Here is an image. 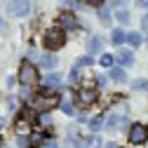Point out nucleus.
<instances>
[{"mask_svg": "<svg viewBox=\"0 0 148 148\" xmlns=\"http://www.w3.org/2000/svg\"><path fill=\"white\" fill-rule=\"evenodd\" d=\"M59 103H61L59 89H49V87H45V89H40L38 94L33 97L31 108L35 110V113H49V110H52L54 106H59Z\"/></svg>", "mask_w": 148, "mask_h": 148, "instance_id": "obj_1", "label": "nucleus"}, {"mask_svg": "<svg viewBox=\"0 0 148 148\" xmlns=\"http://www.w3.org/2000/svg\"><path fill=\"white\" fill-rule=\"evenodd\" d=\"M64 42H66V33H64L61 28H47L45 35H42V45H45V49H49V52L61 49Z\"/></svg>", "mask_w": 148, "mask_h": 148, "instance_id": "obj_2", "label": "nucleus"}, {"mask_svg": "<svg viewBox=\"0 0 148 148\" xmlns=\"http://www.w3.org/2000/svg\"><path fill=\"white\" fill-rule=\"evenodd\" d=\"M16 78H19V82L28 89V87H33L35 82H38V68H35L31 61H21V66H19V73H16Z\"/></svg>", "mask_w": 148, "mask_h": 148, "instance_id": "obj_3", "label": "nucleus"}, {"mask_svg": "<svg viewBox=\"0 0 148 148\" xmlns=\"http://www.w3.org/2000/svg\"><path fill=\"white\" fill-rule=\"evenodd\" d=\"M148 141V127L143 122H134L129 129V143L132 146H143Z\"/></svg>", "mask_w": 148, "mask_h": 148, "instance_id": "obj_4", "label": "nucleus"}, {"mask_svg": "<svg viewBox=\"0 0 148 148\" xmlns=\"http://www.w3.org/2000/svg\"><path fill=\"white\" fill-rule=\"evenodd\" d=\"M75 26H78V19H75L73 12H61L57 16V28H61L64 33L66 31H75Z\"/></svg>", "mask_w": 148, "mask_h": 148, "instance_id": "obj_5", "label": "nucleus"}, {"mask_svg": "<svg viewBox=\"0 0 148 148\" xmlns=\"http://www.w3.org/2000/svg\"><path fill=\"white\" fill-rule=\"evenodd\" d=\"M75 97H78V103L87 108V106H92V103L97 101V89L94 87H80Z\"/></svg>", "mask_w": 148, "mask_h": 148, "instance_id": "obj_6", "label": "nucleus"}, {"mask_svg": "<svg viewBox=\"0 0 148 148\" xmlns=\"http://www.w3.org/2000/svg\"><path fill=\"white\" fill-rule=\"evenodd\" d=\"M7 10H10L12 16H26L31 12V3H26V0H14V3L7 5Z\"/></svg>", "mask_w": 148, "mask_h": 148, "instance_id": "obj_7", "label": "nucleus"}, {"mask_svg": "<svg viewBox=\"0 0 148 148\" xmlns=\"http://www.w3.org/2000/svg\"><path fill=\"white\" fill-rule=\"evenodd\" d=\"M129 120H127V113H110L108 115V120H106V127L113 132V129H120V127H125Z\"/></svg>", "mask_w": 148, "mask_h": 148, "instance_id": "obj_8", "label": "nucleus"}, {"mask_svg": "<svg viewBox=\"0 0 148 148\" xmlns=\"http://www.w3.org/2000/svg\"><path fill=\"white\" fill-rule=\"evenodd\" d=\"M14 125H16V134H26L28 129H31V125H33V120H31V113H28V110H24L21 115H16Z\"/></svg>", "mask_w": 148, "mask_h": 148, "instance_id": "obj_9", "label": "nucleus"}, {"mask_svg": "<svg viewBox=\"0 0 148 148\" xmlns=\"http://www.w3.org/2000/svg\"><path fill=\"white\" fill-rule=\"evenodd\" d=\"M28 143H31V148H40V146L49 143V134H47V132H38V134H33V136L28 139Z\"/></svg>", "mask_w": 148, "mask_h": 148, "instance_id": "obj_10", "label": "nucleus"}, {"mask_svg": "<svg viewBox=\"0 0 148 148\" xmlns=\"http://www.w3.org/2000/svg\"><path fill=\"white\" fill-rule=\"evenodd\" d=\"M38 64L42 66V68H49V71H54L57 68V57H54V54H45V57H38Z\"/></svg>", "mask_w": 148, "mask_h": 148, "instance_id": "obj_11", "label": "nucleus"}, {"mask_svg": "<svg viewBox=\"0 0 148 148\" xmlns=\"http://www.w3.org/2000/svg\"><path fill=\"white\" fill-rule=\"evenodd\" d=\"M115 59H118V61H120L122 66H132V64H134V54L129 52V49H120Z\"/></svg>", "mask_w": 148, "mask_h": 148, "instance_id": "obj_12", "label": "nucleus"}, {"mask_svg": "<svg viewBox=\"0 0 148 148\" xmlns=\"http://www.w3.org/2000/svg\"><path fill=\"white\" fill-rule=\"evenodd\" d=\"M101 45H103V40L99 38V35H94V38L87 42V52H89V57H92V54H97V52H101Z\"/></svg>", "mask_w": 148, "mask_h": 148, "instance_id": "obj_13", "label": "nucleus"}, {"mask_svg": "<svg viewBox=\"0 0 148 148\" xmlns=\"http://www.w3.org/2000/svg\"><path fill=\"white\" fill-rule=\"evenodd\" d=\"M125 40H127V33L122 28H115L113 33H110V42H113V45H122Z\"/></svg>", "mask_w": 148, "mask_h": 148, "instance_id": "obj_14", "label": "nucleus"}, {"mask_svg": "<svg viewBox=\"0 0 148 148\" xmlns=\"http://www.w3.org/2000/svg\"><path fill=\"white\" fill-rule=\"evenodd\" d=\"M110 78H113L115 82H125L127 73H125V68H110Z\"/></svg>", "mask_w": 148, "mask_h": 148, "instance_id": "obj_15", "label": "nucleus"}, {"mask_svg": "<svg viewBox=\"0 0 148 148\" xmlns=\"http://www.w3.org/2000/svg\"><path fill=\"white\" fill-rule=\"evenodd\" d=\"M127 42H129V45H132V47L136 49V47H141V42H143V38H141L139 33H127Z\"/></svg>", "mask_w": 148, "mask_h": 148, "instance_id": "obj_16", "label": "nucleus"}, {"mask_svg": "<svg viewBox=\"0 0 148 148\" xmlns=\"http://www.w3.org/2000/svg\"><path fill=\"white\" fill-rule=\"evenodd\" d=\"M59 80H61V75H59V73H49V75L45 78V85H47L49 89H54V85H59Z\"/></svg>", "mask_w": 148, "mask_h": 148, "instance_id": "obj_17", "label": "nucleus"}, {"mask_svg": "<svg viewBox=\"0 0 148 148\" xmlns=\"http://www.w3.org/2000/svg\"><path fill=\"white\" fill-rule=\"evenodd\" d=\"M78 66H94V57H89V54H85V57H80L75 61V68Z\"/></svg>", "mask_w": 148, "mask_h": 148, "instance_id": "obj_18", "label": "nucleus"}, {"mask_svg": "<svg viewBox=\"0 0 148 148\" xmlns=\"http://www.w3.org/2000/svg\"><path fill=\"white\" fill-rule=\"evenodd\" d=\"M113 54H101V59H99V64L103 66V68H110V66H113Z\"/></svg>", "mask_w": 148, "mask_h": 148, "instance_id": "obj_19", "label": "nucleus"}, {"mask_svg": "<svg viewBox=\"0 0 148 148\" xmlns=\"http://www.w3.org/2000/svg\"><path fill=\"white\" fill-rule=\"evenodd\" d=\"M38 125H40V127H49V125H52L49 113H38Z\"/></svg>", "mask_w": 148, "mask_h": 148, "instance_id": "obj_20", "label": "nucleus"}, {"mask_svg": "<svg viewBox=\"0 0 148 148\" xmlns=\"http://www.w3.org/2000/svg\"><path fill=\"white\" fill-rule=\"evenodd\" d=\"M115 16H118V21H120V24H129V19H132L127 10H118V12H115Z\"/></svg>", "mask_w": 148, "mask_h": 148, "instance_id": "obj_21", "label": "nucleus"}, {"mask_svg": "<svg viewBox=\"0 0 148 148\" xmlns=\"http://www.w3.org/2000/svg\"><path fill=\"white\" fill-rule=\"evenodd\" d=\"M99 21L103 26H110V12L108 10H99Z\"/></svg>", "mask_w": 148, "mask_h": 148, "instance_id": "obj_22", "label": "nucleus"}, {"mask_svg": "<svg viewBox=\"0 0 148 148\" xmlns=\"http://www.w3.org/2000/svg\"><path fill=\"white\" fill-rule=\"evenodd\" d=\"M59 108L64 110L66 115H73V113H75V110H73V103H71V101H61V103H59Z\"/></svg>", "mask_w": 148, "mask_h": 148, "instance_id": "obj_23", "label": "nucleus"}, {"mask_svg": "<svg viewBox=\"0 0 148 148\" xmlns=\"http://www.w3.org/2000/svg\"><path fill=\"white\" fill-rule=\"evenodd\" d=\"M132 87H134V89L146 92V89H148V80H143V78H141V80H134V82H132Z\"/></svg>", "mask_w": 148, "mask_h": 148, "instance_id": "obj_24", "label": "nucleus"}, {"mask_svg": "<svg viewBox=\"0 0 148 148\" xmlns=\"http://www.w3.org/2000/svg\"><path fill=\"white\" fill-rule=\"evenodd\" d=\"M89 129H92V132H99V129H101V118H92L89 120Z\"/></svg>", "mask_w": 148, "mask_h": 148, "instance_id": "obj_25", "label": "nucleus"}, {"mask_svg": "<svg viewBox=\"0 0 148 148\" xmlns=\"http://www.w3.org/2000/svg\"><path fill=\"white\" fill-rule=\"evenodd\" d=\"M87 148H101V139H99V136L87 139Z\"/></svg>", "mask_w": 148, "mask_h": 148, "instance_id": "obj_26", "label": "nucleus"}, {"mask_svg": "<svg viewBox=\"0 0 148 148\" xmlns=\"http://www.w3.org/2000/svg\"><path fill=\"white\" fill-rule=\"evenodd\" d=\"M78 78H80V71H78V68H75V66H73V71H71V73H68V80H71V82H75V80H78Z\"/></svg>", "mask_w": 148, "mask_h": 148, "instance_id": "obj_27", "label": "nucleus"}, {"mask_svg": "<svg viewBox=\"0 0 148 148\" xmlns=\"http://www.w3.org/2000/svg\"><path fill=\"white\" fill-rule=\"evenodd\" d=\"M16 143H19L21 148H31V143H28V139H26V136H16Z\"/></svg>", "mask_w": 148, "mask_h": 148, "instance_id": "obj_28", "label": "nucleus"}, {"mask_svg": "<svg viewBox=\"0 0 148 148\" xmlns=\"http://www.w3.org/2000/svg\"><path fill=\"white\" fill-rule=\"evenodd\" d=\"M7 106H10V108H16V97H10V99H7Z\"/></svg>", "mask_w": 148, "mask_h": 148, "instance_id": "obj_29", "label": "nucleus"}, {"mask_svg": "<svg viewBox=\"0 0 148 148\" xmlns=\"http://www.w3.org/2000/svg\"><path fill=\"white\" fill-rule=\"evenodd\" d=\"M141 28H143V31H148V14L141 19Z\"/></svg>", "mask_w": 148, "mask_h": 148, "instance_id": "obj_30", "label": "nucleus"}, {"mask_svg": "<svg viewBox=\"0 0 148 148\" xmlns=\"http://www.w3.org/2000/svg\"><path fill=\"white\" fill-rule=\"evenodd\" d=\"M97 85L103 87V85H106V78H103V75H97Z\"/></svg>", "mask_w": 148, "mask_h": 148, "instance_id": "obj_31", "label": "nucleus"}, {"mask_svg": "<svg viewBox=\"0 0 148 148\" xmlns=\"http://www.w3.org/2000/svg\"><path fill=\"white\" fill-rule=\"evenodd\" d=\"M141 7H143V10H148V0H141Z\"/></svg>", "mask_w": 148, "mask_h": 148, "instance_id": "obj_32", "label": "nucleus"}, {"mask_svg": "<svg viewBox=\"0 0 148 148\" xmlns=\"http://www.w3.org/2000/svg\"><path fill=\"white\" fill-rule=\"evenodd\" d=\"M106 148H118V143H108V146H106Z\"/></svg>", "mask_w": 148, "mask_h": 148, "instance_id": "obj_33", "label": "nucleus"}, {"mask_svg": "<svg viewBox=\"0 0 148 148\" xmlns=\"http://www.w3.org/2000/svg\"><path fill=\"white\" fill-rule=\"evenodd\" d=\"M3 125H5V118H3V115H0V127H3Z\"/></svg>", "mask_w": 148, "mask_h": 148, "instance_id": "obj_34", "label": "nucleus"}, {"mask_svg": "<svg viewBox=\"0 0 148 148\" xmlns=\"http://www.w3.org/2000/svg\"><path fill=\"white\" fill-rule=\"evenodd\" d=\"M47 148H59V146H57V143H49V146H47Z\"/></svg>", "mask_w": 148, "mask_h": 148, "instance_id": "obj_35", "label": "nucleus"}, {"mask_svg": "<svg viewBox=\"0 0 148 148\" xmlns=\"http://www.w3.org/2000/svg\"><path fill=\"white\" fill-rule=\"evenodd\" d=\"M3 143H5V141H3V136H0V148H3Z\"/></svg>", "mask_w": 148, "mask_h": 148, "instance_id": "obj_36", "label": "nucleus"}, {"mask_svg": "<svg viewBox=\"0 0 148 148\" xmlns=\"http://www.w3.org/2000/svg\"><path fill=\"white\" fill-rule=\"evenodd\" d=\"M0 26H3V19H0Z\"/></svg>", "mask_w": 148, "mask_h": 148, "instance_id": "obj_37", "label": "nucleus"}]
</instances>
